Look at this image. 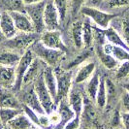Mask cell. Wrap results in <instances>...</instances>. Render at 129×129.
I'll list each match as a JSON object with an SVG mask.
<instances>
[{
	"instance_id": "6da1fadb",
	"label": "cell",
	"mask_w": 129,
	"mask_h": 129,
	"mask_svg": "<svg viewBox=\"0 0 129 129\" xmlns=\"http://www.w3.org/2000/svg\"><path fill=\"white\" fill-rule=\"evenodd\" d=\"M30 50L33 52L36 57L42 60L46 65L51 66L52 68L57 67V64L64 57L66 53L62 51L47 48L46 46L43 45V43L39 39L30 47Z\"/></svg>"
},
{
	"instance_id": "7a4b0ae2",
	"label": "cell",
	"mask_w": 129,
	"mask_h": 129,
	"mask_svg": "<svg viewBox=\"0 0 129 129\" xmlns=\"http://www.w3.org/2000/svg\"><path fill=\"white\" fill-rule=\"evenodd\" d=\"M39 35L40 34L36 32H18L13 38L7 39L4 42L5 48L19 52V54H23L40 38Z\"/></svg>"
},
{
	"instance_id": "3957f363",
	"label": "cell",
	"mask_w": 129,
	"mask_h": 129,
	"mask_svg": "<svg viewBox=\"0 0 129 129\" xmlns=\"http://www.w3.org/2000/svg\"><path fill=\"white\" fill-rule=\"evenodd\" d=\"M53 71L57 84V94L55 101V104L57 105L59 101L68 98L69 92L72 88V71H69L60 66L54 67Z\"/></svg>"
},
{
	"instance_id": "277c9868",
	"label": "cell",
	"mask_w": 129,
	"mask_h": 129,
	"mask_svg": "<svg viewBox=\"0 0 129 129\" xmlns=\"http://www.w3.org/2000/svg\"><path fill=\"white\" fill-rule=\"evenodd\" d=\"M81 13L89 19L101 29H106L110 26L111 21L117 17L116 14L107 13L105 11L99 10L96 7L84 6L81 9Z\"/></svg>"
},
{
	"instance_id": "5b68a950",
	"label": "cell",
	"mask_w": 129,
	"mask_h": 129,
	"mask_svg": "<svg viewBox=\"0 0 129 129\" xmlns=\"http://www.w3.org/2000/svg\"><path fill=\"white\" fill-rule=\"evenodd\" d=\"M34 89L38 96L39 100L41 102L42 107L44 108L46 114H51L52 111L55 110V101L51 95L50 91L48 90L47 86L44 82V77H43V72L40 74V76L37 78V80L34 82Z\"/></svg>"
},
{
	"instance_id": "8992f818",
	"label": "cell",
	"mask_w": 129,
	"mask_h": 129,
	"mask_svg": "<svg viewBox=\"0 0 129 129\" xmlns=\"http://www.w3.org/2000/svg\"><path fill=\"white\" fill-rule=\"evenodd\" d=\"M46 2L42 1L40 3L31 4V5H25L24 12L31 19L35 32L38 34H42L46 30L45 24H44V9H45Z\"/></svg>"
},
{
	"instance_id": "52a82bcc",
	"label": "cell",
	"mask_w": 129,
	"mask_h": 129,
	"mask_svg": "<svg viewBox=\"0 0 129 129\" xmlns=\"http://www.w3.org/2000/svg\"><path fill=\"white\" fill-rule=\"evenodd\" d=\"M36 57L33 52L29 49L27 50L19 59V63L16 66V84L14 85L13 90L15 92L21 90L22 84H23V78L25 75L26 71L28 70L29 66L33 62L34 58Z\"/></svg>"
},
{
	"instance_id": "ba28073f",
	"label": "cell",
	"mask_w": 129,
	"mask_h": 129,
	"mask_svg": "<svg viewBox=\"0 0 129 129\" xmlns=\"http://www.w3.org/2000/svg\"><path fill=\"white\" fill-rule=\"evenodd\" d=\"M24 90L21 93V98L20 101L24 106L30 108L31 110H33L35 113H37L38 115H44L46 114L44 108L42 107L41 102L39 100L38 96L35 92L34 89V85L33 84H28V85H24Z\"/></svg>"
},
{
	"instance_id": "9c48e42d",
	"label": "cell",
	"mask_w": 129,
	"mask_h": 129,
	"mask_svg": "<svg viewBox=\"0 0 129 129\" xmlns=\"http://www.w3.org/2000/svg\"><path fill=\"white\" fill-rule=\"evenodd\" d=\"M39 40L47 48L67 52V47L62 40L59 30H45L41 34Z\"/></svg>"
},
{
	"instance_id": "30bf717a",
	"label": "cell",
	"mask_w": 129,
	"mask_h": 129,
	"mask_svg": "<svg viewBox=\"0 0 129 129\" xmlns=\"http://www.w3.org/2000/svg\"><path fill=\"white\" fill-rule=\"evenodd\" d=\"M44 24L46 30H58L60 26L59 16L53 2H47L44 9Z\"/></svg>"
},
{
	"instance_id": "8fae6325",
	"label": "cell",
	"mask_w": 129,
	"mask_h": 129,
	"mask_svg": "<svg viewBox=\"0 0 129 129\" xmlns=\"http://www.w3.org/2000/svg\"><path fill=\"white\" fill-rule=\"evenodd\" d=\"M0 108L22 109L23 104L11 88L0 87Z\"/></svg>"
},
{
	"instance_id": "7c38bea8",
	"label": "cell",
	"mask_w": 129,
	"mask_h": 129,
	"mask_svg": "<svg viewBox=\"0 0 129 129\" xmlns=\"http://www.w3.org/2000/svg\"><path fill=\"white\" fill-rule=\"evenodd\" d=\"M9 13L15 22V25H16L18 32H35V28H34L32 21L29 19V17L26 15L25 12L14 11V12H9Z\"/></svg>"
},
{
	"instance_id": "4fadbf2b",
	"label": "cell",
	"mask_w": 129,
	"mask_h": 129,
	"mask_svg": "<svg viewBox=\"0 0 129 129\" xmlns=\"http://www.w3.org/2000/svg\"><path fill=\"white\" fill-rule=\"evenodd\" d=\"M68 102L75 114V117L82 119L84 105V100L82 93L78 89H75L74 87H72L69 92V95H68Z\"/></svg>"
},
{
	"instance_id": "5bb4252c",
	"label": "cell",
	"mask_w": 129,
	"mask_h": 129,
	"mask_svg": "<svg viewBox=\"0 0 129 129\" xmlns=\"http://www.w3.org/2000/svg\"><path fill=\"white\" fill-rule=\"evenodd\" d=\"M46 64L40 60L38 57H35L31 65L29 66L28 70L26 71L24 78H23V84L22 86L28 85V84H34V82L37 80V78L40 76V74L43 72Z\"/></svg>"
},
{
	"instance_id": "9a60e30c",
	"label": "cell",
	"mask_w": 129,
	"mask_h": 129,
	"mask_svg": "<svg viewBox=\"0 0 129 129\" xmlns=\"http://www.w3.org/2000/svg\"><path fill=\"white\" fill-rule=\"evenodd\" d=\"M58 105V113H59V116H60V121L57 125L53 129H64L66 124L69 122L70 120L73 119V117L75 116V114L72 110V108L69 105L68 102V98L59 101Z\"/></svg>"
},
{
	"instance_id": "2e32d148",
	"label": "cell",
	"mask_w": 129,
	"mask_h": 129,
	"mask_svg": "<svg viewBox=\"0 0 129 129\" xmlns=\"http://www.w3.org/2000/svg\"><path fill=\"white\" fill-rule=\"evenodd\" d=\"M0 29L5 36V38L11 39L18 33V30L16 28L15 22L11 17L9 12L2 11L1 13V18H0Z\"/></svg>"
},
{
	"instance_id": "e0dca14e",
	"label": "cell",
	"mask_w": 129,
	"mask_h": 129,
	"mask_svg": "<svg viewBox=\"0 0 129 129\" xmlns=\"http://www.w3.org/2000/svg\"><path fill=\"white\" fill-rule=\"evenodd\" d=\"M16 84V67L0 65V87L13 89Z\"/></svg>"
},
{
	"instance_id": "ac0fdd59",
	"label": "cell",
	"mask_w": 129,
	"mask_h": 129,
	"mask_svg": "<svg viewBox=\"0 0 129 129\" xmlns=\"http://www.w3.org/2000/svg\"><path fill=\"white\" fill-rule=\"evenodd\" d=\"M43 77H44V82H45V84L47 88H48V90L50 91V93L52 96V98L54 99V101H56L57 84H56V78L54 75L53 68L51 66L46 65L44 70H43Z\"/></svg>"
},
{
	"instance_id": "d6986e66",
	"label": "cell",
	"mask_w": 129,
	"mask_h": 129,
	"mask_svg": "<svg viewBox=\"0 0 129 129\" xmlns=\"http://www.w3.org/2000/svg\"><path fill=\"white\" fill-rule=\"evenodd\" d=\"M21 55L22 54H19V52L9 49L0 50V65L7 67H16Z\"/></svg>"
},
{
	"instance_id": "ffe728a7",
	"label": "cell",
	"mask_w": 129,
	"mask_h": 129,
	"mask_svg": "<svg viewBox=\"0 0 129 129\" xmlns=\"http://www.w3.org/2000/svg\"><path fill=\"white\" fill-rule=\"evenodd\" d=\"M95 71H96V66L94 62H86L83 64L75 76V79H74L75 84H83L84 82H86L92 77Z\"/></svg>"
},
{
	"instance_id": "44dd1931",
	"label": "cell",
	"mask_w": 129,
	"mask_h": 129,
	"mask_svg": "<svg viewBox=\"0 0 129 129\" xmlns=\"http://www.w3.org/2000/svg\"><path fill=\"white\" fill-rule=\"evenodd\" d=\"M96 53H97L98 58H99V60H100L101 63L104 65V67H106V68L109 69V70H113V69L117 68L119 62H118L112 54H110V53H108V52H106L104 51L103 45L97 46Z\"/></svg>"
},
{
	"instance_id": "7402d4cb",
	"label": "cell",
	"mask_w": 129,
	"mask_h": 129,
	"mask_svg": "<svg viewBox=\"0 0 129 129\" xmlns=\"http://www.w3.org/2000/svg\"><path fill=\"white\" fill-rule=\"evenodd\" d=\"M103 33H104V36H105V39L107 40V42L109 44L121 47V48H124V49H126V50L129 51V47L124 42V40L122 39L121 35H119L118 32L116 31L114 27L109 26L108 28L103 29Z\"/></svg>"
},
{
	"instance_id": "603a6c76",
	"label": "cell",
	"mask_w": 129,
	"mask_h": 129,
	"mask_svg": "<svg viewBox=\"0 0 129 129\" xmlns=\"http://www.w3.org/2000/svg\"><path fill=\"white\" fill-rule=\"evenodd\" d=\"M103 49L106 52L112 54L118 62H123V61L129 60V51L124 48L111 45L109 43H107V44L103 45Z\"/></svg>"
},
{
	"instance_id": "cb8c5ba5",
	"label": "cell",
	"mask_w": 129,
	"mask_h": 129,
	"mask_svg": "<svg viewBox=\"0 0 129 129\" xmlns=\"http://www.w3.org/2000/svg\"><path fill=\"white\" fill-rule=\"evenodd\" d=\"M7 125L11 129H32L35 126L24 112L13 118Z\"/></svg>"
},
{
	"instance_id": "d4e9b609",
	"label": "cell",
	"mask_w": 129,
	"mask_h": 129,
	"mask_svg": "<svg viewBox=\"0 0 129 129\" xmlns=\"http://www.w3.org/2000/svg\"><path fill=\"white\" fill-rule=\"evenodd\" d=\"M71 34L74 46L79 50L83 49L84 42H83V22L82 21L76 20L72 23Z\"/></svg>"
},
{
	"instance_id": "484cf974",
	"label": "cell",
	"mask_w": 129,
	"mask_h": 129,
	"mask_svg": "<svg viewBox=\"0 0 129 129\" xmlns=\"http://www.w3.org/2000/svg\"><path fill=\"white\" fill-rule=\"evenodd\" d=\"M100 80H101V78L99 76L98 72L95 71V73L92 75V77L88 80V82L86 84V88H85L86 89V94H87V96L91 101L95 102L97 91H98L99 84H100Z\"/></svg>"
},
{
	"instance_id": "4316f807",
	"label": "cell",
	"mask_w": 129,
	"mask_h": 129,
	"mask_svg": "<svg viewBox=\"0 0 129 129\" xmlns=\"http://www.w3.org/2000/svg\"><path fill=\"white\" fill-rule=\"evenodd\" d=\"M24 7L25 5L22 0H0V10L1 11L24 12Z\"/></svg>"
},
{
	"instance_id": "83f0119b",
	"label": "cell",
	"mask_w": 129,
	"mask_h": 129,
	"mask_svg": "<svg viewBox=\"0 0 129 129\" xmlns=\"http://www.w3.org/2000/svg\"><path fill=\"white\" fill-rule=\"evenodd\" d=\"M23 112L22 109H14V108H0V121L4 125H7L13 118Z\"/></svg>"
},
{
	"instance_id": "f1b7e54d",
	"label": "cell",
	"mask_w": 129,
	"mask_h": 129,
	"mask_svg": "<svg viewBox=\"0 0 129 129\" xmlns=\"http://www.w3.org/2000/svg\"><path fill=\"white\" fill-rule=\"evenodd\" d=\"M107 100H108V96H107V89H106L105 78H101L100 84H99V88H98V91H97V94H96L95 103H96L97 107L100 110H103L104 108L106 107Z\"/></svg>"
},
{
	"instance_id": "f546056e",
	"label": "cell",
	"mask_w": 129,
	"mask_h": 129,
	"mask_svg": "<svg viewBox=\"0 0 129 129\" xmlns=\"http://www.w3.org/2000/svg\"><path fill=\"white\" fill-rule=\"evenodd\" d=\"M94 39V29L89 22H83V42L85 49L90 48Z\"/></svg>"
},
{
	"instance_id": "4dcf8cb0",
	"label": "cell",
	"mask_w": 129,
	"mask_h": 129,
	"mask_svg": "<svg viewBox=\"0 0 129 129\" xmlns=\"http://www.w3.org/2000/svg\"><path fill=\"white\" fill-rule=\"evenodd\" d=\"M53 4L59 16L60 23L64 22L68 13V2L67 0H53Z\"/></svg>"
},
{
	"instance_id": "1f68e13d",
	"label": "cell",
	"mask_w": 129,
	"mask_h": 129,
	"mask_svg": "<svg viewBox=\"0 0 129 129\" xmlns=\"http://www.w3.org/2000/svg\"><path fill=\"white\" fill-rule=\"evenodd\" d=\"M116 78V80H123L129 78V60L120 62V64L117 66Z\"/></svg>"
},
{
	"instance_id": "d6a6232c",
	"label": "cell",
	"mask_w": 129,
	"mask_h": 129,
	"mask_svg": "<svg viewBox=\"0 0 129 129\" xmlns=\"http://www.w3.org/2000/svg\"><path fill=\"white\" fill-rule=\"evenodd\" d=\"M89 55H90L89 51H85V52H82L81 54H79V55H78L77 57H75L74 59H72V61L69 63V64L67 65V67H66L65 69L69 70V69H71V68H73V67H77L78 65L84 63V61L89 57Z\"/></svg>"
},
{
	"instance_id": "836d02e7",
	"label": "cell",
	"mask_w": 129,
	"mask_h": 129,
	"mask_svg": "<svg viewBox=\"0 0 129 129\" xmlns=\"http://www.w3.org/2000/svg\"><path fill=\"white\" fill-rule=\"evenodd\" d=\"M121 37L129 47V18H125L121 22Z\"/></svg>"
},
{
	"instance_id": "e575fe53",
	"label": "cell",
	"mask_w": 129,
	"mask_h": 129,
	"mask_svg": "<svg viewBox=\"0 0 129 129\" xmlns=\"http://www.w3.org/2000/svg\"><path fill=\"white\" fill-rule=\"evenodd\" d=\"M87 0H71V12L73 16H76L81 9L84 6V3Z\"/></svg>"
},
{
	"instance_id": "d590c367",
	"label": "cell",
	"mask_w": 129,
	"mask_h": 129,
	"mask_svg": "<svg viewBox=\"0 0 129 129\" xmlns=\"http://www.w3.org/2000/svg\"><path fill=\"white\" fill-rule=\"evenodd\" d=\"M129 5V0H108L107 6L114 9V8H121Z\"/></svg>"
},
{
	"instance_id": "8d00e7d4",
	"label": "cell",
	"mask_w": 129,
	"mask_h": 129,
	"mask_svg": "<svg viewBox=\"0 0 129 129\" xmlns=\"http://www.w3.org/2000/svg\"><path fill=\"white\" fill-rule=\"evenodd\" d=\"M121 109L123 113H129V92L125 90L121 95Z\"/></svg>"
},
{
	"instance_id": "74e56055",
	"label": "cell",
	"mask_w": 129,
	"mask_h": 129,
	"mask_svg": "<svg viewBox=\"0 0 129 129\" xmlns=\"http://www.w3.org/2000/svg\"><path fill=\"white\" fill-rule=\"evenodd\" d=\"M121 122L124 129H129V113H121Z\"/></svg>"
},
{
	"instance_id": "f35d334b",
	"label": "cell",
	"mask_w": 129,
	"mask_h": 129,
	"mask_svg": "<svg viewBox=\"0 0 129 129\" xmlns=\"http://www.w3.org/2000/svg\"><path fill=\"white\" fill-rule=\"evenodd\" d=\"M24 5H31V4H36V3H40L44 0H22Z\"/></svg>"
},
{
	"instance_id": "ab89813d",
	"label": "cell",
	"mask_w": 129,
	"mask_h": 129,
	"mask_svg": "<svg viewBox=\"0 0 129 129\" xmlns=\"http://www.w3.org/2000/svg\"><path fill=\"white\" fill-rule=\"evenodd\" d=\"M88 1H89V3L91 4L92 7H96L98 5H100L101 3H103L105 0H88Z\"/></svg>"
},
{
	"instance_id": "60d3db41",
	"label": "cell",
	"mask_w": 129,
	"mask_h": 129,
	"mask_svg": "<svg viewBox=\"0 0 129 129\" xmlns=\"http://www.w3.org/2000/svg\"><path fill=\"white\" fill-rule=\"evenodd\" d=\"M6 41V38H5V36L3 35V33L1 31V29H0V44L1 43H4Z\"/></svg>"
},
{
	"instance_id": "b9f144b4",
	"label": "cell",
	"mask_w": 129,
	"mask_h": 129,
	"mask_svg": "<svg viewBox=\"0 0 129 129\" xmlns=\"http://www.w3.org/2000/svg\"><path fill=\"white\" fill-rule=\"evenodd\" d=\"M122 87H123V89H124L125 91L129 92V82H128V83H124V84H122Z\"/></svg>"
},
{
	"instance_id": "7bdbcfd3",
	"label": "cell",
	"mask_w": 129,
	"mask_h": 129,
	"mask_svg": "<svg viewBox=\"0 0 129 129\" xmlns=\"http://www.w3.org/2000/svg\"><path fill=\"white\" fill-rule=\"evenodd\" d=\"M1 129H11V128H10L8 125H4V126H3V127H2Z\"/></svg>"
},
{
	"instance_id": "ee69618b",
	"label": "cell",
	"mask_w": 129,
	"mask_h": 129,
	"mask_svg": "<svg viewBox=\"0 0 129 129\" xmlns=\"http://www.w3.org/2000/svg\"><path fill=\"white\" fill-rule=\"evenodd\" d=\"M2 127H3V124H2V123H1V121H0V129L2 128Z\"/></svg>"
},
{
	"instance_id": "f6af8a7d",
	"label": "cell",
	"mask_w": 129,
	"mask_h": 129,
	"mask_svg": "<svg viewBox=\"0 0 129 129\" xmlns=\"http://www.w3.org/2000/svg\"><path fill=\"white\" fill-rule=\"evenodd\" d=\"M32 129H41V128H39V127H37V126H34Z\"/></svg>"
},
{
	"instance_id": "bcb514c9",
	"label": "cell",
	"mask_w": 129,
	"mask_h": 129,
	"mask_svg": "<svg viewBox=\"0 0 129 129\" xmlns=\"http://www.w3.org/2000/svg\"><path fill=\"white\" fill-rule=\"evenodd\" d=\"M1 13H2V11L0 10V18H1Z\"/></svg>"
},
{
	"instance_id": "7dc6e473",
	"label": "cell",
	"mask_w": 129,
	"mask_h": 129,
	"mask_svg": "<svg viewBox=\"0 0 129 129\" xmlns=\"http://www.w3.org/2000/svg\"><path fill=\"white\" fill-rule=\"evenodd\" d=\"M120 129H124V128H123V127H122V128H120Z\"/></svg>"
},
{
	"instance_id": "c3c4849f",
	"label": "cell",
	"mask_w": 129,
	"mask_h": 129,
	"mask_svg": "<svg viewBox=\"0 0 129 129\" xmlns=\"http://www.w3.org/2000/svg\"><path fill=\"white\" fill-rule=\"evenodd\" d=\"M128 79H129V78H128Z\"/></svg>"
}]
</instances>
